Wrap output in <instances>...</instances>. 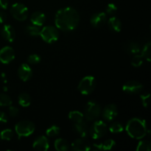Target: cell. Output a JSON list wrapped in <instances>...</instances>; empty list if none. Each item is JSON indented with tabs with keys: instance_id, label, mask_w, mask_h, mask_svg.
Instances as JSON below:
<instances>
[{
	"instance_id": "34",
	"label": "cell",
	"mask_w": 151,
	"mask_h": 151,
	"mask_svg": "<svg viewBox=\"0 0 151 151\" xmlns=\"http://www.w3.org/2000/svg\"><path fill=\"white\" fill-rule=\"evenodd\" d=\"M116 10H117V7L114 3H109L107 5V7H106V11L107 14L112 16V15H114L116 13Z\"/></svg>"
},
{
	"instance_id": "2",
	"label": "cell",
	"mask_w": 151,
	"mask_h": 151,
	"mask_svg": "<svg viewBox=\"0 0 151 151\" xmlns=\"http://www.w3.org/2000/svg\"><path fill=\"white\" fill-rule=\"evenodd\" d=\"M125 129L131 137L136 139H142L147 134L146 121L139 118H133L128 122Z\"/></svg>"
},
{
	"instance_id": "9",
	"label": "cell",
	"mask_w": 151,
	"mask_h": 151,
	"mask_svg": "<svg viewBox=\"0 0 151 151\" xmlns=\"http://www.w3.org/2000/svg\"><path fill=\"white\" fill-rule=\"evenodd\" d=\"M143 89L142 84L136 81H129L122 86L124 92L128 94H137L141 92Z\"/></svg>"
},
{
	"instance_id": "15",
	"label": "cell",
	"mask_w": 151,
	"mask_h": 151,
	"mask_svg": "<svg viewBox=\"0 0 151 151\" xmlns=\"http://www.w3.org/2000/svg\"><path fill=\"white\" fill-rule=\"evenodd\" d=\"M50 147L49 141L47 138L44 136H41L38 137L32 145V147L35 150L39 151H47Z\"/></svg>"
},
{
	"instance_id": "28",
	"label": "cell",
	"mask_w": 151,
	"mask_h": 151,
	"mask_svg": "<svg viewBox=\"0 0 151 151\" xmlns=\"http://www.w3.org/2000/svg\"><path fill=\"white\" fill-rule=\"evenodd\" d=\"M13 136H14V133L10 129H5L0 133V137H1V139L2 140H5V141H10V140H11L13 139Z\"/></svg>"
},
{
	"instance_id": "33",
	"label": "cell",
	"mask_w": 151,
	"mask_h": 151,
	"mask_svg": "<svg viewBox=\"0 0 151 151\" xmlns=\"http://www.w3.org/2000/svg\"><path fill=\"white\" fill-rule=\"evenodd\" d=\"M27 61L31 64H37L41 61V57L37 54H32L28 57Z\"/></svg>"
},
{
	"instance_id": "38",
	"label": "cell",
	"mask_w": 151,
	"mask_h": 151,
	"mask_svg": "<svg viewBox=\"0 0 151 151\" xmlns=\"http://www.w3.org/2000/svg\"><path fill=\"white\" fill-rule=\"evenodd\" d=\"M8 7V1L7 0H0V7L1 9L6 10Z\"/></svg>"
},
{
	"instance_id": "4",
	"label": "cell",
	"mask_w": 151,
	"mask_h": 151,
	"mask_svg": "<svg viewBox=\"0 0 151 151\" xmlns=\"http://www.w3.org/2000/svg\"><path fill=\"white\" fill-rule=\"evenodd\" d=\"M100 114H101V108L98 103L94 101H89L87 103L83 114L87 120H96L100 117Z\"/></svg>"
},
{
	"instance_id": "21",
	"label": "cell",
	"mask_w": 151,
	"mask_h": 151,
	"mask_svg": "<svg viewBox=\"0 0 151 151\" xmlns=\"http://www.w3.org/2000/svg\"><path fill=\"white\" fill-rule=\"evenodd\" d=\"M55 148L58 151H67L70 148V145L67 140L59 138L55 142Z\"/></svg>"
},
{
	"instance_id": "5",
	"label": "cell",
	"mask_w": 151,
	"mask_h": 151,
	"mask_svg": "<svg viewBox=\"0 0 151 151\" xmlns=\"http://www.w3.org/2000/svg\"><path fill=\"white\" fill-rule=\"evenodd\" d=\"M96 80L92 76H86L83 78L78 84V90L83 95L91 94L95 89Z\"/></svg>"
},
{
	"instance_id": "31",
	"label": "cell",
	"mask_w": 151,
	"mask_h": 151,
	"mask_svg": "<svg viewBox=\"0 0 151 151\" xmlns=\"http://www.w3.org/2000/svg\"><path fill=\"white\" fill-rule=\"evenodd\" d=\"M60 128L56 125H52V126L50 127L46 131V134L48 137H56V136L60 134Z\"/></svg>"
},
{
	"instance_id": "6",
	"label": "cell",
	"mask_w": 151,
	"mask_h": 151,
	"mask_svg": "<svg viewBox=\"0 0 151 151\" xmlns=\"http://www.w3.org/2000/svg\"><path fill=\"white\" fill-rule=\"evenodd\" d=\"M41 38L45 42L52 44L58 41L59 38V32L57 28L52 26H46L41 29L40 35Z\"/></svg>"
},
{
	"instance_id": "35",
	"label": "cell",
	"mask_w": 151,
	"mask_h": 151,
	"mask_svg": "<svg viewBox=\"0 0 151 151\" xmlns=\"http://www.w3.org/2000/svg\"><path fill=\"white\" fill-rule=\"evenodd\" d=\"M140 97H141L143 106L147 108L148 106L149 102H150V94L148 92H145L144 94H142Z\"/></svg>"
},
{
	"instance_id": "14",
	"label": "cell",
	"mask_w": 151,
	"mask_h": 151,
	"mask_svg": "<svg viewBox=\"0 0 151 151\" xmlns=\"http://www.w3.org/2000/svg\"><path fill=\"white\" fill-rule=\"evenodd\" d=\"M18 75L19 78L23 81H28L32 76V71L29 65L23 63L18 69Z\"/></svg>"
},
{
	"instance_id": "23",
	"label": "cell",
	"mask_w": 151,
	"mask_h": 151,
	"mask_svg": "<svg viewBox=\"0 0 151 151\" xmlns=\"http://www.w3.org/2000/svg\"><path fill=\"white\" fill-rule=\"evenodd\" d=\"M69 118L75 123H78L83 121L84 115L78 111H72L69 112Z\"/></svg>"
},
{
	"instance_id": "10",
	"label": "cell",
	"mask_w": 151,
	"mask_h": 151,
	"mask_svg": "<svg viewBox=\"0 0 151 151\" xmlns=\"http://www.w3.org/2000/svg\"><path fill=\"white\" fill-rule=\"evenodd\" d=\"M118 114V110L116 106L114 104H109L104 108L103 111V117L108 122L114 120Z\"/></svg>"
},
{
	"instance_id": "19",
	"label": "cell",
	"mask_w": 151,
	"mask_h": 151,
	"mask_svg": "<svg viewBox=\"0 0 151 151\" xmlns=\"http://www.w3.org/2000/svg\"><path fill=\"white\" fill-rule=\"evenodd\" d=\"M116 145V142L113 139H107L104 142L100 144H94V147L97 150H111Z\"/></svg>"
},
{
	"instance_id": "36",
	"label": "cell",
	"mask_w": 151,
	"mask_h": 151,
	"mask_svg": "<svg viewBox=\"0 0 151 151\" xmlns=\"http://www.w3.org/2000/svg\"><path fill=\"white\" fill-rule=\"evenodd\" d=\"M19 113V111L17 108L15 107V106H10V108H9V114H10V116H12V117H16V116H18Z\"/></svg>"
},
{
	"instance_id": "39",
	"label": "cell",
	"mask_w": 151,
	"mask_h": 151,
	"mask_svg": "<svg viewBox=\"0 0 151 151\" xmlns=\"http://www.w3.org/2000/svg\"><path fill=\"white\" fill-rule=\"evenodd\" d=\"M6 19H7V16H6L5 13H4L3 11H0V24L5 22Z\"/></svg>"
},
{
	"instance_id": "13",
	"label": "cell",
	"mask_w": 151,
	"mask_h": 151,
	"mask_svg": "<svg viewBox=\"0 0 151 151\" xmlns=\"http://www.w3.org/2000/svg\"><path fill=\"white\" fill-rule=\"evenodd\" d=\"M107 21V16L104 12H100V13H94L90 19V22L92 26L94 27L98 28L103 26Z\"/></svg>"
},
{
	"instance_id": "37",
	"label": "cell",
	"mask_w": 151,
	"mask_h": 151,
	"mask_svg": "<svg viewBox=\"0 0 151 151\" xmlns=\"http://www.w3.org/2000/svg\"><path fill=\"white\" fill-rule=\"evenodd\" d=\"M7 122V116L3 111H0V122L6 123Z\"/></svg>"
},
{
	"instance_id": "8",
	"label": "cell",
	"mask_w": 151,
	"mask_h": 151,
	"mask_svg": "<svg viewBox=\"0 0 151 151\" xmlns=\"http://www.w3.org/2000/svg\"><path fill=\"white\" fill-rule=\"evenodd\" d=\"M10 13L18 21L26 20L28 16V9L22 3H15L10 7Z\"/></svg>"
},
{
	"instance_id": "26",
	"label": "cell",
	"mask_w": 151,
	"mask_h": 151,
	"mask_svg": "<svg viewBox=\"0 0 151 151\" xmlns=\"http://www.w3.org/2000/svg\"><path fill=\"white\" fill-rule=\"evenodd\" d=\"M141 55L142 56L143 58H145L147 61H150L151 59V43L147 42L145 45L144 46L142 51Z\"/></svg>"
},
{
	"instance_id": "30",
	"label": "cell",
	"mask_w": 151,
	"mask_h": 151,
	"mask_svg": "<svg viewBox=\"0 0 151 151\" xmlns=\"http://www.w3.org/2000/svg\"><path fill=\"white\" fill-rule=\"evenodd\" d=\"M12 104V100L5 94H0V106H10Z\"/></svg>"
},
{
	"instance_id": "29",
	"label": "cell",
	"mask_w": 151,
	"mask_h": 151,
	"mask_svg": "<svg viewBox=\"0 0 151 151\" xmlns=\"http://www.w3.org/2000/svg\"><path fill=\"white\" fill-rule=\"evenodd\" d=\"M124 130L123 125L120 124L118 122H115L112 123L111 125L109 127V131L114 134H116V133H120L122 132Z\"/></svg>"
},
{
	"instance_id": "1",
	"label": "cell",
	"mask_w": 151,
	"mask_h": 151,
	"mask_svg": "<svg viewBox=\"0 0 151 151\" xmlns=\"http://www.w3.org/2000/svg\"><path fill=\"white\" fill-rule=\"evenodd\" d=\"M80 16L78 11L72 7H66L60 9L55 18L56 27L61 30L72 31L78 27Z\"/></svg>"
},
{
	"instance_id": "24",
	"label": "cell",
	"mask_w": 151,
	"mask_h": 151,
	"mask_svg": "<svg viewBox=\"0 0 151 151\" xmlns=\"http://www.w3.org/2000/svg\"><path fill=\"white\" fill-rule=\"evenodd\" d=\"M19 103L22 107H28L31 103V97L27 93H22L19 96Z\"/></svg>"
},
{
	"instance_id": "11",
	"label": "cell",
	"mask_w": 151,
	"mask_h": 151,
	"mask_svg": "<svg viewBox=\"0 0 151 151\" xmlns=\"http://www.w3.org/2000/svg\"><path fill=\"white\" fill-rule=\"evenodd\" d=\"M15 58L14 50L10 47H5L0 50V61L7 64L10 63Z\"/></svg>"
},
{
	"instance_id": "3",
	"label": "cell",
	"mask_w": 151,
	"mask_h": 151,
	"mask_svg": "<svg viewBox=\"0 0 151 151\" xmlns=\"http://www.w3.org/2000/svg\"><path fill=\"white\" fill-rule=\"evenodd\" d=\"M15 130L19 139H21L30 136L35 131V125L30 121L23 120L16 124Z\"/></svg>"
},
{
	"instance_id": "27",
	"label": "cell",
	"mask_w": 151,
	"mask_h": 151,
	"mask_svg": "<svg viewBox=\"0 0 151 151\" xmlns=\"http://www.w3.org/2000/svg\"><path fill=\"white\" fill-rule=\"evenodd\" d=\"M137 151H150L151 150V143L147 140H142L139 142L137 147Z\"/></svg>"
},
{
	"instance_id": "18",
	"label": "cell",
	"mask_w": 151,
	"mask_h": 151,
	"mask_svg": "<svg viewBox=\"0 0 151 151\" xmlns=\"http://www.w3.org/2000/svg\"><path fill=\"white\" fill-rule=\"evenodd\" d=\"M31 22L32 24L36 25V26L41 27L44 24L46 21V16L43 13L39 11H36L33 13L30 18Z\"/></svg>"
},
{
	"instance_id": "12",
	"label": "cell",
	"mask_w": 151,
	"mask_h": 151,
	"mask_svg": "<svg viewBox=\"0 0 151 151\" xmlns=\"http://www.w3.org/2000/svg\"><path fill=\"white\" fill-rule=\"evenodd\" d=\"M72 149L75 151H88L91 150V145L83 138L77 139L72 142Z\"/></svg>"
},
{
	"instance_id": "20",
	"label": "cell",
	"mask_w": 151,
	"mask_h": 151,
	"mask_svg": "<svg viewBox=\"0 0 151 151\" xmlns=\"http://www.w3.org/2000/svg\"><path fill=\"white\" fill-rule=\"evenodd\" d=\"M108 26L114 32H120L122 29V23L118 18L112 16L108 21Z\"/></svg>"
},
{
	"instance_id": "17",
	"label": "cell",
	"mask_w": 151,
	"mask_h": 151,
	"mask_svg": "<svg viewBox=\"0 0 151 151\" xmlns=\"http://www.w3.org/2000/svg\"><path fill=\"white\" fill-rule=\"evenodd\" d=\"M73 131L76 134H78V135L81 136V137H87L88 133L87 124L83 121L81 122H78V123H75L73 126Z\"/></svg>"
},
{
	"instance_id": "22",
	"label": "cell",
	"mask_w": 151,
	"mask_h": 151,
	"mask_svg": "<svg viewBox=\"0 0 151 151\" xmlns=\"http://www.w3.org/2000/svg\"><path fill=\"white\" fill-rule=\"evenodd\" d=\"M125 50L131 55L139 54L140 52V46L135 41H129L125 45Z\"/></svg>"
},
{
	"instance_id": "32",
	"label": "cell",
	"mask_w": 151,
	"mask_h": 151,
	"mask_svg": "<svg viewBox=\"0 0 151 151\" xmlns=\"http://www.w3.org/2000/svg\"><path fill=\"white\" fill-rule=\"evenodd\" d=\"M143 63V58L141 55H135L131 60V65L134 67H139Z\"/></svg>"
},
{
	"instance_id": "7",
	"label": "cell",
	"mask_w": 151,
	"mask_h": 151,
	"mask_svg": "<svg viewBox=\"0 0 151 151\" xmlns=\"http://www.w3.org/2000/svg\"><path fill=\"white\" fill-rule=\"evenodd\" d=\"M107 130V125L104 122L101 120L95 121L90 128L89 134L93 139H98L106 135Z\"/></svg>"
},
{
	"instance_id": "16",
	"label": "cell",
	"mask_w": 151,
	"mask_h": 151,
	"mask_svg": "<svg viewBox=\"0 0 151 151\" xmlns=\"http://www.w3.org/2000/svg\"><path fill=\"white\" fill-rule=\"evenodd\" d=\"M1 35L6 41L13 42L16 37V32L13 27L10 24H5L1 30Z\"/></svg>"
},
{
	"instance_id": "25",
	"label": "cell",
	"mask_w": 151,
	"mask_h": 151,
	"mask_svg": "<svg viewBox=\"0 0 151 151\" xmlns=\"http://www.w3.org/2000/svg\"><path fill=\"white\" fill-rule=\"evenodd\" d=\"M25 32L27 34L31 35V36H36V35H40L41 29H40L39 27L36 26V25H29L25 28Z\"/></svg>"
}]
</instances>
